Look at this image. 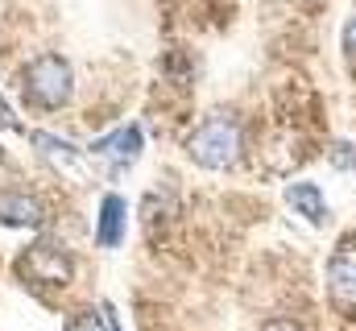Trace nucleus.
Returning a JSON list of instances; mask_svg holds the SVG:
<instances>
[{
  "instance_id": "obj_7",
  "label": "nucleus",
  "mask_w": 356,
  "mask_h": 331,
  "mask_svg": "<svg viewBox=\"0 0 356 331\" xmlns=\"http://www.w3.org/2000/svg\"><path fill=\"white\" fill-rule=\"evenodd\" d=\"M141 145H145L141 129H137V124H124V129H116V133L99 137V141L91 145V154H104V158H112L116 166H129L137 154H141Z\"/></svg>"
},
{
  "instance_id": "obj_14",
  "label": "nucleus",
  "mask_w": 356,
  "mask_h": 331,
  "mask_svg": "<svg viewBox=\"0 0 356 331\" xmlns=\"http://www.w3.org/2000/svg\"><path fill=\"white\" fill-rule=\"evenodd\" d=\"M332 158H336V162H344V170H356V150H353V145H344V141L332 150Z\"/></svg>"
},
{
  "instance_id": "obj_3",
  "label": "nucleus",
  "mask_w": 356,
  "mask_h": 331,
  "mask_svg": "<svg viewBox=\"0 0 356 331\" xmlns=\"http://www.w3.org/2000/svg\"><path fill=\"white\" fill-rule=\"evenodd\" d=\"M21 277L29 282V286H42V290H58V286H67L71 277H75V261H71V252L67 248H58L54 241H38V245H29L21 252Z\"/></svg>"
},
{
  "instance_id": "obj_5",
  "label": "nucleus",
  "mask_w": 356,
  "mask_h": 331,
  "mask_svg": "<svg viewBox=\"0 0 356 331\" xmlns=\"http://www.w3.org/2000/svg\"><path fill=\"white\" fill-rule=\"evenodd\" d=\"M124 228H129V203L120 195H104L99 216H95V241L104 248H116L124 241Z\"/></svg>"
},
{
  "instance_id": "obj_1",
  "label": "nucleus",
  "mask_w": 356,
  "mask_h": 331,
  "mask_svg": "<svg viewBox=\"0 0 356 331\" xmlns=\"http://www.w3.org/2000/svg\"><path fill=\"white\" fill-rule=\"evenodd\" d=\"M186 154L191 162L203 170H232L241 162V124L224 112L207 116L191 137H186Z\"/></svg>"
},
{
  "instance_id": "obj_15",
  "label": "nucleus",
  "mask_w": 356,
  "mask_h": 331,
  "mask_svg": "<svg viewBox=\"0 0 356 331\" xmlns=\"http://www.w3.org/2000/svg\"><path fill=\"white\" fill-rule=\"evenodd\" d=\"M261 331H307V328H302L298 319H269Z\"/></svg>"
},
{
  "instance_id": "obj_11",
  "label": "nucleus",
  "mask_w": 356,
  "mask_h": 331,
  "mask_svg": "<svg viewBox=\"0 0 356 331\" xmlns=\"http://www.w3.org/2000/svg\"><path fill=\"white\" fill-rule=\"evenodd\" d=\"M67 331H120V328H116V319H112L108 307H104V311L88 307V311H79V315L67 319Z\"/></svg>"
},
{
  "instance_id": "obj_4",
  "label": "nucleus",
  "mask_w": 356,
  "mask_h": 331,
  "mask_svg": "<svg viewBox=\"0 0 356 331\" xmlns=\"http://www.w3.org/2000/svg\"><path fill=\"white\" fill-rule=\"evenodd\" d=\"M327 290H332V302L356 307V245H344L332 257V265H327Z\"/></svg>"
},
{
  "instance_id": "obj_12",
  "label": "nucleus",
  "mask_w": 356,
  "mask_h": 331,
  "mask_svg": "<svg viewBox=\"0 0 356 331\" xmlns=\"http://www.w3.org/2000/svg\"><path fill=\"white\" fill-rule=\"evenodd\" d=\"M0 129H8V133H21V120H17V112L4 104V95H0Z\"/></svg>"
},
{
  "instance_id": "obj_2",
  "label": "nucleus",
  "mask_w": 356,
  "mask_h": 331,
  "mask_svg": "<svg viewBox=\"0 0 356 331\" xmlns=\"http://www.w3.org/2000/svg\"><path fill=\"white\" fill-rule=\"evenodd\" d=\"M71 91H75V75H71V67H67L63 58H54V54L38 58V63L25 71V95H29L33 108L54 112V108H63V104L71 99Z\"/></svg>"
},
{
  "instance_id": "obj_6",
  "label": "nucleus",
  "mask_w": 356,
  "mask_h": 331,
  "mask_svg": "<svg viewBox=\"0 0 356 331\" xmlns=\"http://www.w3.org/2000/svg\"><path fill=\"white\" fill-rule=\"evenodd\" d=\"M46 220L42 203L25 191H0V224L8 228H38Z\"/></svg>"
},
{
  "instance_id": "obj_9",
  "label": "nucleus",
  "mask_w": 356,
  "mask_h": 331,
  "mask_svg": "<svg viewBox=\"0 0 356 331\" xmlns=\"http://www.w3.org/2000/svg\"><path fill=\"white\" fill-rule=\"evenodd\" d=\"M286 199H290V207H294V211H302L311 224H319V220H323V211H327V207H323V195H319V186H315V182H294V186L286 191Z\"/></svg>"
},
{
  "instance_id": "obj_13",
  "label": "nucleus",
  "mask_w": 356,
  "mask_h": 331,
  "mask_svg": "<svg viewBox=\"0 0 356 331\" xmlns=\"http://www.w3.org/2000/svg\"><path fill=\"white\" fill-rule=\"evenodd\" d=\"M344 58L356 67V17L344 25Z\"/></svg>"
},
{
  "instance_id": "obj_8",
  "label": "nucleus",
  "mask_w": 356,
  "mask_h": 331,
  "mask_svg": "<svg viewBox=\"0 0 356 331\" xmlns=\"http://www.w3.org/2000/svg\"><path fill=\"white\" fill-rule=\"evenodd\" d=\"M141 220L149 228V236H162L175 220V195H162V191H149L145 203H141Z\"/></svg>"
},
{
  "instance_id": "obj_10",
  "label": "nucleus",
  "mask_w": 356,
  "mask_h": 331,
  "mask_svg": "<svg viewBox=\"0 0 356 331\" xmlns=\"http://www.w3.org/2000/svg\"><path fill=\"white\" fill-rule=\"evenodd\" d=\"M33 145H38V154H42V158H50V166H58V170H71V166L79 162V154H75L67 141L50 137V133H33Z\"/></svg>"
}]
</instances>
